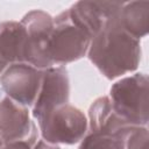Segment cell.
<instances>
[{"label": "cell", "mask_w": 149, "mask_h": 149, "mask_svg": "<svg viewBox=\"0 0 149 149\" xmlns=\"http://www.w3.org/2000/svg\"><path fill=\"white\" fill-rule=\"evenodd\" d=\"M42 77L33 65L15 64L3 73L1 84L13 99L23 105H31L38 94Z\"/></svg>", "instance_id": "cell-5"}, {"label": "cell", "mask_w": 149, "mask_h": 149, "mask_svg": "<svg viewBox=\"0 0 149 149\" xmlns=\"http://www.w3.org/2000/svg\"><path fill=\"white\" fill-rule=\"evenodd\" d=\"M136 47L118 28L114 17L93 37L88 56L106 77L114 78L136 66Z\"/></svg>", "instance_id": "cell-1"}, {"label": "cell", "mask_w": 149, "mask_h": 149, "mask_svg": "<svg viewBox=\"0 0 149 149\" xmlns=\"http://www.w3.org/2000/svg\"><path fill=\"white\" fill-rule=\"evenodd\" d=\"M90 36L70 17V13H62L52 27L49 40V57L51 62L65 63L80 58L90 42Z\"/></svg>", "instance_id": "cell-2"}, {"label": "cell", "mask_w": 149, "mask_h": 149, "mask_svg": "<svg viewBox=\"0 0 149 149\" xmlns=\"http://www.w3.org/2000/svg\"><path fill=\"white\" fill-rule=\"evenodd\" d=\"M80 149H122V144L107 133H94L85 139Z\"/></svg>", "instance_id": "cell-9"}, {"label": "cell", "mask_w": 149, "mask_h": 149, "mask_svg": "<svg viewBox=\"0 0 149 149\" xmlns=\"http://www.w3.org/2000/svg\"><path fill=\"white\" fill-rule=\"evenodd\" d=\"M26 29L22 23L0 24V54L6 62L22 61L24 56Z\"/></svg>", "instance_id": "cell-8"}, {"label": "cell", "mask_w": 149, "mask_h": 149, "mask_svg": "<svg viewBox=\"0 0 149 149\" xmlns=\"http://www.w3.org/2000/svg\"><path fill=\"white\" fill-rule=\"evenodd\" d=\"M43 137L50 142L74 143L86 130L84 114L71 106H59L38 119Z\"/></svg>", "instance_id": "cell-3"}, {"label": "cell", "mask_w": 149, "mask_h": 149, "mask_svg": "<svg viewBox=\"0 0 149 149\" xmlns=\"http://www.w3.org/2000/svg\"><path fill=\"white\" fill-rule=\"evenodd\" d=\"M27 109L15 101L3 99L0 102V139L5 141H23L34 133Z\"/></svg>", "instance_id": "cell-7"}, {"label": "cell", "mask_w": 149, "mask_h": 149, "mask_svg": "<svg viewBox=\"0 0 149 149\" xmlns=\"http://www.w3.org/2000/svg\"><path fill=\"white\" fill-rule=\"evenodd\" d=\"M34 115L41 119L45 114L68 101L69 83L66 71L63 68L49 69L42 77V88L38 92Z\"/></svg>", "instance_id": "cell-6"}, {"label": "cell", "mask_w": 149, "mask_h": 149, "mask_svg": "<svg viewBox=\"0 0 149 149\" xmlns=\"http://www.w3.org/2000/svg\"><path fill=\"white\" fill-rule=\"evenodd\" d=\"M22 24L26 29V45L23 59L33 66H50L49 40L52 31L51 17L43 12L29 13Z\"/></svg>", "instance_id": "cell-4"}]
</instances>
